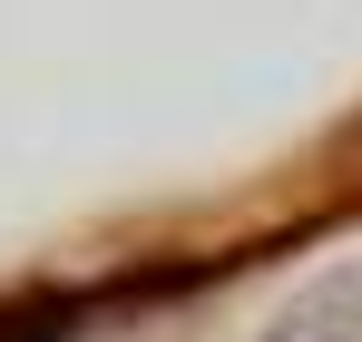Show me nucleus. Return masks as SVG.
I'll list each match as a JSON object with an SVG mask.
<instances>
[{
    "label": "nucleus",
    "mask_w": 362,
    "mask_h": 342,
    "mask_svg": "<svg viewBox=\"0 0 362 342\" xmlns=\"http://www.w3.org/2000/svg\"><path fill=\"white\" fill-rule=\"evenodd\" d=\"M0 342H69V313H30V323H0Z\"/></svg>",
    "instance_id": "nucleus-1"
}]
</instances>
